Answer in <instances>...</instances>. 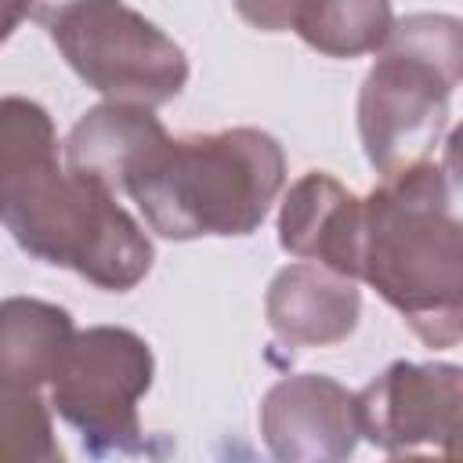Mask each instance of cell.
I'll return each mask as SVG.
<instances>
[{
  "mask_svg": "<svg viewBox=\"0 0 463 463\" xmlns=\"http://www.w3.org/2000/svg\"><path fill=\"white\" fill-rule=\"evenodd\" d=\"M293 25L329 54H354L387 40L391 11L387 0H297Z\"/></svg>",
  "mask_w": 463,
  "mask_h": 463,
  "instance_id": "cell-10",
  "label": "cell"
},
{
  "mask_svg": "<svg viewBox=\"0 0 463 463\" xmlns=\"http://www.w3.org/2000/svg\"><path fill=\"white\" fill-rule=\"evenodd\" d=\"M430 18H412L398 29V47L369 72L362 94V134L369 159L394 174L423 152L445 116V98L456 80H438V61L423 54Z\"/></svg>",
  "mask_w": 463,
  "mask_h": 463,
  "instance_id": "cell-5",
  "label": "cell"
},
{
  "mask_svg": "<svg viewBox=\"0 0 463 463\" xmlns=\"http://www.w3.org/2000/svg\"><path fill=\"white\" fill-rule=\"evenodd\" d=\"M271 326L286 340H340L354 326L358 293L347 282H333L315 268L282 271L271 286Z\"/></svg>",
  "mask_w": 463,
  "mask_h": 463,
  "instance_id": "cell-8",
  "label": "cell"
},
{
  "mask_svg": "<svg viewBox=\"0 0 463 463\" xmlns=\"http://www.w3.org/2000/svg\"><path fill=\"white\" fill-rule=\"evenodd\" d=\"M148 387V351L123 329H90L69 340L54 369V402L87 434H119V416L134 420V398Z\"/></svg>",
  "mask_w": 463,
  "mask_h": 463,
  "instance_id": "cell-6",
  "label": "cell"
},
{
  "mask_svg": "<svg viewBox=\"0 0 463 463\" xmlns=\"http://www.w3.org/2000/svg\"><path fill=\"white\" fill-rule=\"evenodd\" d=\"M29 14L87 83L119 101H166L188 76L184 54L119 0H29Z\"/></svg>",
  "mask_w": 463,
  "mask_h": 463,
  "instance_id": "cell-4",
  "label": "cell"
},
{
  "mask_svg": "<svg viewBox=\"0 0 463 463\" xmlns=\"http://www.w3.org/2000/svg\"><path fill=\"white\" fill-rule=\"evenodd\" d=\"M69 315L47 304L11 300L0 307V373L29 387L40 376H54L69 347Z\"/></svg>",
  "mask_w": 463,
  "mask_h": 463,
  "instance_id": "cell-9",
  "label": "cell"
},
{
  "mask_svg": "<svg viewBox=\"0 0 463 463\" xmlns=\"http://www.w3.org/2000/svg\"><path fill=\"white\" fill-rule=\"evenodd\" d=\"M69 170L127 188L159 235H246L282 184V152L260 130L170 141L145 109L109 105L72 130Z\"/></svg>",
  "mask_w": 463,
  "mask_h": 463,
  "instance_id": "cell-1",
  "label": "cell"
},
{
  "mask_svg": "<svg viewBox=\"0 0 463 463\" xmlns=\"http://www.w3.org/2000/svg\"><path fill=\"white\" fill-rule=\"evenodd\" d=\"M22 11H29V0H0V40L11 33V25L18 22Z\"/></svg>",
  "mask_w": 463,
  "mask_h": 463,
  "instance_id": "cell-11",
  "label": "cell"
},
{
  "mask_svg": "<svg viewBox=\"0 0 463 463\" xmlns=\"http://www.w3.org/2000/svg\"><path fill=\"white\" fill-rule=\"evenodd\" d=\"M0 221L29 253L69 264L105 289L134 286L152 260L148 239L105 184L58 170L51 119L22 98L0 101Z\"/></svg>",
  "mask_w": 463,
  "mask_h": 463,
  "instance_id": "cell-2",
  "label": "cell"
},
{
  "mask_svg": "<svg viewBox=\"0 0 463 463\" xmlns=\"http://www.w3.org/2000/svg\"><path fill=\"white\" fill-rule=\"evenodd\" d=\"M358 199L322 174L304 177L282 210V246L318 257L344 275H358Z\"/></svg>",
  "mask_w": 463,
  "mask_h": 463,
  "instance_id": "cell-7",
  "label": "cell"
},
{
  "mask_svg": "<svg viewBox=\"0 0 463 463\" xmlns=\"http://www.w3.org/2000/svg\"><path fill=\"white\" fill-rule=\"evenodd\" d=\"M358 213V271L430 340L438 297L459 311V235L445 213L438 221L434 170H394Z\"/></svg>",
  "mask_w": 463,
  "mask_h": 463,
  "instance_id": "cell-3",
  "label": "cell"
}]
</instances>
